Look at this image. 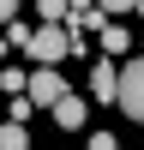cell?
<instances>
[{
  "label": "cell",
  "mask_w": 144,
  "mask_h": 150,
  "mask_svg": "<svg viewBox=\"0 0 144 150\" xmlns=\"http://www.w3.org/2000/svg\"><path fill=\"white\" fill-rule=\"evenodd\" d=\"M24 54H30L36 66H60V60L84 54V36L72 30V24H36V30H30V42H24Z\"/></svg>",
  "instance_id": "obj_1"
},
{
  "label": "cell",
  "mask_w": 144,
  "mask_h": 150,
  "mask_svg": "<svg viewBox=\"0 0 144 150\" xmlns=\"http://www.w3.org/2000/svg\"><path fill=\"white\" fill-rule=\"evenodd\" d=\"M114 102H120V114H126V120H138V126H144V54L120 66V84H114Z\"/></svg>",
  "instance_id": "obj_2"
},
{
  "label": "cell",
  "mask_w": 144,
  "mask_h": 150,
  "mask_svg": "<svg viewBox=\"0 0 144 150\" xmlns=\"http://www.w3.org/2000/svg\"><path fill=\"white\" fill-rule=\"evenodd\" d=\"M24 96H30V108H54L60 96H66V78H60V66H36L30 78H24Z\"/></svg>",
  "instance_id": "obj_3"
},
{
  "label": "cell",
  "mask_w": 144,
  "mask_h": 150,
  "mask_svg": "<svg viewBox=\"0 0 144 150\" xmlns=\"http://www.w3.org/2000/svg\"><path fill=\"white\" fill-rule=\"evenodd\" d=\"M48 114H54V126H60V132H78L84 120H90V102H84V96H72V90H66V96H60L54 108H48Z\"/></svg>",
  "instance_id": "obj_4"
},
{
  "label": "cell",
  "mask_w": 144,
  "mask_h": 150,
  "mask_svg": "<svg viewBox=\"0 0 144 150\" xmlns=\"http://www.w3.org/2000/svg\"><path fill=\"white\" fill-rule=\"evenodd\" d=\"M96 42H102V54H126V48H138V36H132V30H126L120 18H102Z\"/></svg>",
  "instance_id": "obj_5"
},
{
  "label": "cell",
  "mask_w": 144,
  "mask_h": 150,
  "mask_svg": "<svg viewBox=\"0 0 144 150\" xmlns=\"http://www.w3.org/2000/svg\"><path fill=\"white\" fill-rule=\"evenodd\" d=\"M114 84H120V66L114 60H96L90 66V102H114Z\"/></svg>",
  "instance_id": "obj_6"
},
{
  "label": "cell",
  "mask_w": 144,
  "mask_h": 150,
  "mask_svg": "<svg viewBox=\"0 0 144 150\" xmlns=\"http://www.w3.org/2000/svg\"><path fill=\"white\" fill-rule=\"evenodd\" d=\"M24 144H30L24 120H0V150H24Z\"/></svg>",
  "instance_id": "obj_7"
},
{
  "label": "cell",
  "mask_w": 144,
  "mask_h": 150,
  "mask_svg": "<svg viewBox=\"0 0 144 150\" xmlns=\"http://www.w3.org/2000/svg\"><path fill=\"white\" fill-rule=\"evenodd\" d=\"M66 12H72V0H36V18L42 24H66Z\"/></svg>",
  "instance_id": "obj_8"
},
{
  "label": "cell",
  "mask_w": 144,
  "mask_h": 150,
  "mask_svg": "<svg viewBox=\"0 0 144 150\" xmlns=\"http://www.w3.org/2000/svg\"><path fill=\"white\" fill-rule=\"evenodd\" d=\"M0 90H6V96H24V72L6 66V60H0Z\"/></svg>",
  "instance_id": "obj_9"
},
{
  "label": "cell",
  "mask_w": 144,
  "mask_h": 150,
  "mask_svg": "<svg viewBox=\"0 0 144 150\" xmlns=\"http://www.w3.org/2000/svg\"><path fill=\"white\" fill-rule=\"evenodd\" d=\"M96 6H102V18H126V12H132V0H96Z\"/></svg>",
  "instance_id": "obj_10"
},
{
  "label": "cell",
  "mask_w": 144,
  "mask_h": 150,
  "mask_svg": "<svg viewBox=\"0 0 144 150\" xmlns=\"http://www.w3.org/2000/svg\"><path fill=\"white\" fill-rule=\"evenodd\" d=\"M90 150H120V138L114 132H90Z\"/></svg>",
  "instance_id": "obj_11"
},
{
  "label": "cell",
  "mask_w": 144,
  "mask_h": 150,
  "mask_svg": "<svg viewBox=\"0 0 144 150\" xmlns=\"http://www.w3.org/2000/svg\"><path fill=\"white\" fill-rule=\"evenodd\" d=\"M18 6H24V0H0V24H6V18H18Z\"/></svg>",
  "instance_id": "obj_12"
},
{
  "label": "cell",
  "mask_w": 144,
  "mask_h": 150,
  "mask_svg": "<svg viewBox=\"0 0 144 150\" xmlns=\"http://www.w3.org/2000/svg\"><path fill=\"white\" fill-rule=\"evenodd\" d=\"M132 12H138V18H144V0H132Z\"/></svg>",
  "instance_id": "obj_13"
},
{
  "label": "cell",
  "mask_w": 144,
  "mask_h": 150,
  "mask_svg": "<svg viewBox=\"0 0 144 150\" xmlns=\"http://www.w3.org/2000/svg\"><path fill=\"white\" fill-rule=\"evenodd\" d=\"M138 48H144V36H138Z\"/></svg>",
  "instance_id": "obj_14"
}]
</instances>
